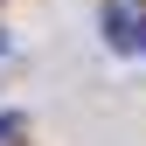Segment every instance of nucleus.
I'll list each match as a JSON object with an SVG mask.
<instances>
[{
  "mask_svg": "<svg viewBox=\"0 0 146 146\" xmlns=\"http://www.w3.org/2000/svg\"><path fill=\"white\" fill-rule=\"evenodd\" d=\"M0 56H7V35H0Z\"/></svg>",
  "mask_w": 146,
  "mask_h": 146,
  "instance_id": "nucleus-2",
  "label": "nucleus"
},
{
  "mask_svg": "<svg viewBox=\"0 0 146 146\" xmlns=\"http://www.w3.org/2000/svg\"><path fill=\"white\" fill-rule=\"evenodd\" d=\"M21 132H28V118H21V111H0V146H7V139H21Z\"/></svg>",
  "mask_w": 146,
  "mask_h": 146,
  "instance_id": "nucleus-1",
  "label": "nucleus"
}]
</instances>
